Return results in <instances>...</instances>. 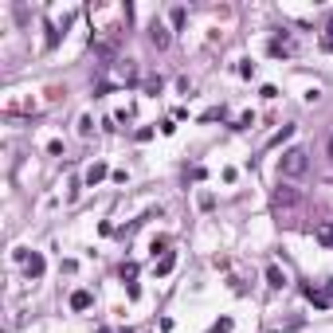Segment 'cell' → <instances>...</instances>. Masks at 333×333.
<instances>
[{
  "label": "cell",
  "mask_w": 333,
  "mask_h": 333,
  "mask_svg": "<svg viewBox=\"0 0 333 333\" xmlns=\"http://www.w3.org/2000/svg\"><path fill=\"white\" fill-rule=\"evenodd\" d=\"M306 169H310V153H306L302 145H294V149H286V153L278 157V177H282V180L302 177Z\"/></svg>",
  "instance_id": "1"
},
{
  "label": "cell",
  "mask_w": 333,
  "mask_h": 333,
  "mask_svg": "<svg viewBox=\"0 0 333 333\" xmlns=\"http://www.w3.org/2000/svg\"><path fill=\"white\" fill-rule=\"evenodd\" d=\"M294 51H298V44H294V35H275V39H270V55H294Z\"/></svg>",
  "instance_id": "2"
},
{
  "label": "cell",
  "mask_w": 333,
  "mask_h": 333,
  "mask_svg": "<svg viewBox=\"0 0 333 333\" xmlns=\"http://www.w3.org/2000/svg\"><path fill=\"white\" fill-rule=\"evenodd\" d=\"M266 286L282 290V286H286V270H282V266H275V263H270V266H266Z\"/></svg>",
  "instance_id": "3"
},
{
  "label": "cell",
  "mask_w": 333,
  "mask_h": 333,
  "mask_svg": "<svg viewBox=\"0 0 333 333\" xmlns=\"http://www.w3.org/2000/svg\"><path fill=\"white\" fill-rule=\"evenodd\" d=\"M149 39H153V47H169V32L161 28V24H153V28H149Z\"/></svg>",
  "instance_id": "4"
},
{
  "label": "cell",
  "mask_w": 333,
  "mask_h": 333,
  "mask_svg": "<svg viewBox=\"0 0 333 333\" xmlns=\"http://www.w3.org/2000/svg\"><path fill=\"white\" fill-rule=\"evenodd\" d=\"M71 306H75V310H87V306H90V294H87V290H75Z\"/></svg>",
  "instance_id": "5"
},
{
  "label": "cell",
  "mask_w": 333,
  "mask_h": 333,
  "mask_svg": "<svg viewBox=\"0 0 333 333\" xmlns=\"http://www.w3.org/2000/svg\"><path fill=\"white\" fill-rule=\"evenodd\" d=\"M322 44H325V47L333 51V16L325 20V28H322Z\"/></svg>",
  "instance_id": "6"
},
{
  "label": "cell",
  "mask_w": 333,
  "mask_h": 333,
  "mask_svg": "<svg viewBox=\"0 0 333 333\" xmlns=\"http://www.w3.org/2000/svg\"><path fill=\"white\" fill-rule=\"evenodd\" d=\"M102 177H106V165H94V169L87 173V184H98Z\"/></svg>",
  "instance_id": "7"
},
{
  "label": "cell",
  "mask_w": 333,
  "mask_h": 333,
  "mask_svg": "<svg viewBox=\"0 0 333 333\" xmlns=\"http://www.w3.org/2000/svg\"><path fill=\"white\" fill-rule=\"evenodd\" d=\"M28 275H32V278L44 275V259H39V255H32V263H28Z\"/></svg>",
  "instance_id": "8"
},
{
  "label": "cell",
  "mask_w": 333,
  "mask_h": 333,
  "mask_svg": "<svg viewBox=\"0 0 333 333\" xmlns=\"http://www.w3.org/2000/svg\"><path fill=\"white\" fill-rule=\"evenodd\" d=\"M169 270H173V255H165L161 263H157V275H169Z\"/></svg>",
  "instance_id": "9"
},
{
  "label": "cell",
  "mask_w": 333,
  "mask_h": 333,
  "mask_svg": "<svg viewBox=\"0 0 333 333\" xmlns=\"http://www.w3.org/2000/svg\"><path fill=\"white\" fill-rule=\"evenodd\" d=\"M318 235H322L325 243H333V227H322V232H318Z\"/></svg>",
  "instance_id": "10"
},
{
  "label": "cell",
  "mask_w": 333,
  "mask_h": 333,
  "mask_svg": "<svg viewBox=\"0 0 333 333\" xmlns=\"http://www.w3.org/2000/svg\"><path fill=\"white\" fill-rule=\"evenodd\" d=\"M329 157H333V137H329Z\"/></svg>",
  "instance_id": "11"
}]
</instances>
